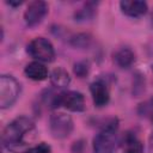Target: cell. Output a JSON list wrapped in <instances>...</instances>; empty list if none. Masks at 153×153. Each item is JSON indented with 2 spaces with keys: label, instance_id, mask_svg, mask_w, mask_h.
Instances as JSON below:
<instances>
[{
  "label": "cell",
  "instance_id": "8992f818",
  "mask_svg": "<svg viewBox=\"0 0 153 153\" xmlns=\"http://www.w3.org/2000/svg\"><path fill=\"white\" fill-rule=\"evenodd\" d=\"M49 129L55 139H65L73 130V120L63 112H55L49 118Z\"/></svg>",
  "mask_w": 153,
  "mask_h": 153
},
{
  "label": "cell",
  "instance_id": "ffe728a7",
  "mask_svg": "<svg viewBox=\"0 0 153 153\" xmlns=\"http://www.w3.org/2000/svg\"><path fill=\"white\" fill-rule=\"evenodd\" d=\"M7 4L13 6V7H17V6H20L23 4V1H7Z\"/></svg>",
  "mask_w": 153,
  "mask_h": 153
},
{
  "label": "cell",
  "instance_id": "5bb4252c",
  "mask_svg": "<svg viewBox=\"0 0 153 153\" xmlns=\"http://www.w3.org/2000/svg\"><path fill=\"white\" fill-rule=\"evenodd\" d=\"M96 4L94 2H87L84 5V7H81L80 10H78L74 14L75 20L78 22H86V20H91L94 17L96 13Z\"/></svg>",
  "mask_w": 153,
  "mask_h": 153
},
{
  "label": "cell",
  "instance_id": "9a60e30c",
  "mask_svg": "<svg viewBox=\"0 0 153 153\" xmlns=\"http://www.w3.org/2000/svg\"><path fill=\"white\" fill-rule=\"evenodd\" d=\"M137 112L142 117H149L153 120V98L140 104L137 108Z\"/></svg>",
  "mask_w": 153,
  "mask_h": 153
},
{
  "label": "cell",
  "instance_id": "4fadbf2b",
  "mask_svg": "<svg viewBox=\"0 0 153 153\" xmlns=\"http://www.w3.org/2000/svg\"><path fill=\"white\" fill-rule=\"evenodd\" d=\"M50 81L56 87H66L71 82V76H69V74L67 73L66 69H63L61 67H57L51 72Z\"/></svg>",
  "mask_w": 153,
  "mask_h": 153
},
{
  "label": "cell",
  "instance_id": "7a4b0ae2",
  "mask_svg": "<svg viewBox=\"0 0 153 153\" xmlns=\"http://www.w3.org/2000/svg\"><path fill=\"white\" fill-rule=\"evenodd\" d=\"M118 120L111 118L93 139L94 153H114L117 146Z\"/></svg>",
  "mask_w": 153,
  "mask_h": 153
},
{
  "label": "cell",
  "instance_id": "7c38bea8",
  "mask_svg": "<svg viewBox=\"0 0 153 153\" xmlns=\"http://www.w3.org/2000/svg\"><path fill=\"white\" fill-rule=\"evenodd\" d=\"M123 151L124 153H143V145L131 133H127L123 136Z\"/></svg>",
  "mask_w": 153,
  "mask_h": 153
},
{
  "label": "cell",
  "instance_id": "3957f363",
  "mask_svg": "<svg viewBox=\"0 0 153 153\" xmlns=\"http://www.w3.org/2000/svg\"><path fill=\"white\" fill-rule=\"evenodd\" d=\"M51 108L62 106L69 111L81 112L85 110V98L82 93L76 91H66L55 94L50 100Z\"/></svg>",
  "mask_w": 153,
  "mask_h": 153
},
{
  "label": "cell",
  "instance_id": "e0dca14e",
  "mask_svg": "<svg viewBox=\"0 0 153 153\" xmlns=\"http://www.w3.org/2000/svg\"><path fill=\"white\" fill-rule=\"evenodd\" d=\"M73 71H74V74L78 78H85L90 72V63L87 61H85V60L79 61V62H76L74 65Z\"/></svg>",
  "mask_w": 153,
  "mask_h": 153
},
{
  "label": "cell",
  "instance_id": "9c48e42d",
  "mask_svg": "<svg viewBox=\"0 0 153 153\" xmlns=\"http://www.w3.org/2000/svg\"><path fill=\"white\" fill-rule=\"evenodd\" d=\"M120 7L123 14L131 17V18L141 17L148 10L147 4L140 0H123L120 2Z\"/></svg>",
  "mask_w": 153,
  "mask_h": 153
},
{
  "label": "cell",
  "instance_id": "5b68a950",
  "mask_svg": "<svg viewBox=\"0 0 153 153\" xmlns=\"http://www.w3.org/2000/svg\"><path fill=\"white\" fill-rule=\"evenodd\" d=\"M27 53L38 61L51 62L55 59V50L53 44L43 37H37L27 44Z\"/></svg>",
  "mask_w": 153,
  "mask_h": 153
},
{
  "label": "cell",
  "instance_id": "ba28073f",
  "mask_svg": "<svg viewBox=\"0 0 153 153\" xmlns=\"http://www.w3.org/2000/svg\"><path fill=\"white\" fill-rule=\"evenodd\" d=\"M93 104L98 108L105 106L110 100V92L106 84L102 80H96L90 85Z\"/></svg>",
  "mask_w": 153,
  "mask_h": 153
},
{
  "label": "cell",
  "instance_id": "ac0fdd59",
  "mask_svg": "<svg viewBox=\"0 0 153 153\" xmlns=\"http://www.w3.org/2000/svg\"><path fill=\"white\" fill-rule=\"evenodd\" d=\"M145 91V79L143 76L137 73L134 76V84H133V93L135 94V97H139L142 92Z\"/></svg>",
  "mask_w": 153,
  "mask_h": 153
},
{
  "label": "cell",
  "instance_id": "30bf717a",
  "mask_svg": "<svg viewBox=\"0 0 153 153\" xmlns=\"http://www.w3.org/2000/svg\"><path fill=\"white\" fill-rule=\"evenodd\" d=\"M24 72L27 78H30L31 80H35V81H42L48 78V69L39 61H33V62H30L29 65H26Z\"/></svg>",
  "mask_w": 153,
  "mask_h": 153
},
{
  "label": "cell",
  "instance_id": "6da1fadb",
  "mask_svg": "<svg viewBox=\"0 0 153 153\" xmlns=\"http://www.w3.org/2000/svg\"><path fill=\"white\" fill-rule=\"evenodd\" d=\"M35 122L25 116H20L10 122L2 130L1 141L6 149L13 153L27 152L30 142L35 139Z\"/></svg>",
  "mask_w": 153,
  "mask_h": 153
},
{
  "label": "cell",
  "instance_id": "2e32d148",
  "mask_svg": "<svg viewBox=\"0 0 153 153\" xmlns=\"http://www.w3.org/2000/svg\"><path fill=\"white\" fill-rule=\"evenodd\" d=\"M91 43V37L86 33H79L71 39V44L76 48H86Z\"/></svg>",
  "mask_w": 153,
  "mask_h": 153
},
{
  "label": "cell",
  "instance_id": "277c9868",
  "mask_svg": "<svg viewBox=\"0 0 153 153\" xmlns=\"http://www.w3.org/2000/svg\"><path fill=\"white\" fill-rule=\"evenodd\" d=\"M20 93V84L12 75L0 76V108L12 106Z\"/></svg>",
  "mask_w": 153,
  "mask_h": 153
},
{
  "label": "cell",
  "instance_id": "8fae6325",
  "mask_svg": "<svg viewBox=\"0 0 153 153\" xmlns=\"http://www.w3.org/2000/svg\"><path fill=\"white\" fill-rule=\"evenodd\" d=\"M114 61L121 68H129L135 61V54L130 48L122 47L114 54Z\"/></svg>",
  "mask_w": 153,
  "mask_h": 153
},
{
  "label": "cell",
  "instance_id": "44dd1931",
  "mask_svg": "<svg viewBox=\"0 0 153 153\" xmlns=\"http://www.w3.org/2000/svg\"><path fill=\"white\" fill-rule=\"evenodd\" d=\"M151 23H152V26H153V12H152V16H151Z\"/></svg>",
  "mask_w": 153,
  "mask_h": 153
},
{
  "label": "cell",
  "instance_id": "d6986e66",
  "mask_svg": "<svg viewBox=\"0 0 153 153\" xmlns=\"http://www.w3.org/2000/svg\"><path fill=\"white\" fill-rule=\"evenodd\" d=\"M26 153H51V148L49 145L42 142L35 147H31Z\"/></svg>",
  "mask_w": 153,
  "mask_h": 153
},
{
  "label": "cell",
  "instance_id": "52a82bcc",
  "mask_svg": "<svg viewBox=\"0 0 153 153\" xmlns=\"http://www.w3.org/2000/svg\"><path fill=\"white\" fill-rule=\"evenodd\" d=\"M48 13V5L44 1L36 0L29 4L24 12V20L27 26L33 27L38 25Z\"/></svg>",
  "mask_w": 153,
  "mask_h": 153
}]
</instances>
